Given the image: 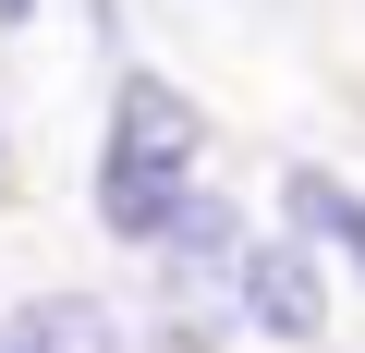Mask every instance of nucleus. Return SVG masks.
I'll list each match as a JSON object with an SVG mask.
<instances>
[{
	"label": "nucleus",
	"instance_id": "nucleus-4",
	"mask_svg": "<svg viewBox=\"0 0 365 353\" xmlns=\"http://www.w3.org/2000/svg\"><path fill=\"white\" fill-rule=\"evenodd\" d=\"M292 232L365 268V195H353V183H329V170H292Z\"/></svg>",
	"mask_w": 365,
	"mask_h": 353
},
{
	"label": "nucleus",
	"instance_id": "nucleus-2",
	"mask_svg": "<svg viewBox=\"0 0 365 353\" xmlns=\"http://www.w3.org/2000/svg\"><path fill=\"white\" fill-rule=\"evenodd\" d=\"M232 305H244L268 341H317V329H329V292H317V268H304L292 244H244V268H232Z\"/></svg>",
	"mask_w": 365,
	"mask_h": 353
},
{
	"label": "nucleus",
	"instance_id": "nucleus-6",
	"mask_svg": "<svg viewBox=\"0 0 365 353\" xmlns=\"http://www.w3.org/2000/svg\"><path fill=\"white\" fill-rule=\"evenodd\" d=\"M0 170H13V158H0Z\"/></svg>",
	"mask_w": 365,
	"mask_h": 353
},
{
	"label": "nucleus",
	"instance_id": "nucleus-3",
	"mask_svg": "<svg viewBox=\"0 0 365 353\" xmlns=\"http://www.w3.org/2000/svg\"><path fill=\"white\" fill-rule=\"evenodd\" d=\"M0 353H122V329H110L98 292H37V305L0 317Z\"/></svg>",
	"mask_w": 365,
	"mask_h": 353
},
{
	"label": "nucleus",
	"instance_id": "nucleus-5",
	"mask_svg": "<svg viewBox=\"0 0 365 353\" xmlns=\"http://www.w3.org/2000/svg\"><path fill=\"white\" fill-rule=\"evenodd\" d=\"M13 25H37V0H0V37H13Z\"/></svg>",
	"mask_w": 365,
	"mask_h": 353
},
{
	"label": "nucleus",
	"instance_id": "nucleus-1",
	"mask_svg": "<svg viewBox=\"0 0 365 353\" xmlns=\"http://www.w3.org/2000/svg\"><path fill=\"white\" fill-rule=\"evenodd\" d=\"M195 158H207V110L170 73H122L110 86V146H98V220L122 244H158L182 220V195H195Z\"/></svg>",
	"mask_w": 365,
	"mask_h": 353
}]
</instances>
